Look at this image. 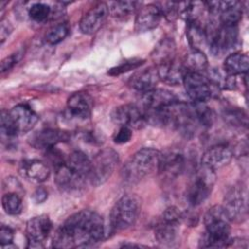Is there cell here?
I'll return each instance as SVG.
<instances>
[{"instance_id":"cell-1","label":"cell","mask_w":249,"mask_h":249,"mask_svg":"<svg viewBox=\"0 0 249 249\" xmlns=\"http://www.w3.org/2000/svg\"><path fill=\"white\" fill-rule=\"evenodd\" d=\"M103 218L92 210H81L71 215L54 231L52 246L54 248H76L92 246L104 235Z\"/></svg>"},{"instance_id":"cell-2","label":"cell","mask_w":249,"mask_h":249,"mask_svg":"<svg viewBox=\"0 0 249 249\" xmlns=\"http://www.w3.org/2000/svg\"><path fill=\"white\" fill-rule=\"evenodd\" d=\"M205 233L199 241L200 247L218 248L231 245V221L222 205H214L204 215Z\"/></svg>"},{"instance_id":"cell-3","label":"cell","mask_w":249,"mask_h":249,"mask_svg":"<svg viewBox=\"0 0 249 249\" xmlns=\"http://www.w3.org/2000/svg\"><path fill=\"white\" fill-rule=\"evenodd\" d=\"M161 153L153 148H142L124 164L122 177L126 183H137L154 171H158Z\"/></svg>"},{"instance_id":"cell-4","label":"cell","mask_w":249,"mask_h":249,"mask_svg":"<svg viewBox=\"0 0 249 249\" xmlns=\"http://www.w3.org/2000/svg\"><path fill=\"white\" fill-rule=\"evenodd\" d=\"M38 121V115L29 106L18 104L9 111H1V131L7 137H14L31 130Z\"/></svg>"},{"instance_id":"cell-5","label":"cell","mask_w":249,"mask_h":249,"mask_svg":"<svg viewBox=\"0 0 249 249\" xmlns=\"http://www.w3.org/2000/svg\"><path fill=\"white\" fill-rule=\"evenodd\" d=\"M140 212L139 200L134 196H124L111 209L110 224L115 231L126 230L134 225Z\"/></svg>"},{"instance_id":"cell-6","label":"cell","mask_w":249,"mask_h":249,"mask_svg":"<svg viewBox=\"0 0 249 249\" xmlns=\"http://www.w3.org/2000/svg\"><path fill=\"white\" fill-rule=\"evenodd\" d=\"M215 178V171L203 165L195 172L186 191V199L191 206H198L207 199L213 189Z\"/></svg>"},{"instance_id":"cell-7","label":"cell","mask_w":249,"mask_h":249,"mask_svg":"<svg viewBox=\"0 0 249 249\" xmlns=\"http://www.w3.org/2000/svg\"><path fill=\"white\" fill-rule=\"evenodd\" d=\"M119 160V155L115 150L106 148L99 151L91 160L89 177L90 184L95 187L104 184L115 171Z\"/></svg>"},{"instance_id":"cell-8","label":"cell","mask_w":249,"mask_h":249,"mask_svg":"<svg viewBox=\"0 0 249 249\" xmlns=\"http://www.w3.org/2000/svg\"><path fill=\"white\" fill-rule=\"evenodd\" d=\"M207 44L214 55H221L232 51L238 42L237 25L219 24L210 30L206 28Z\"/></svg>"},{"instance_id":"cell-9","label":"cell","mask_w":249,"mask_h":249,"mask_svg":"<svg viewBox=\"0 0 249 249\" xmlns=\"http://www.w3.org/2000/svg\"><path fill=\"white\" fill-rule=\"evenodd\" d=\"M231 222L240 223L247 217V195L241 186H234L228 191L222 205Z\"/></svg>"},{"instance_id":"cell-10","label":"cell","mask_w":249,"mask_h":249,"mask_svg":"<svg viewBox=\"0 0 249 249\" xmlns=\"http://www.w3.org/2000/svg\"><path fill=\"white\" fill-rule=\"evenodd\" d=\"M204 3L209 14L219 17L220 24L237 25L242 18L243 6L238 1H210Z\"/></svg>"},{"instance_id":"cell-11","label":"cell","mask_w":249,"mask_h":249,"mask_svg":"<svg viewBox=\"0 0 249 249\" xmlns=\"http://www.w3.org/2000/svg\"><path fill=\"white\" fill-rule=\"evenodd\" d=\"M183 85L193 102H205L212 96V88L206 76L201 73L186 72Z\"/></svg>"},{"instance_id":"cell-12","label":"cell","mask_w":249,"mask_h":249,"mask_svg":"<svg viewBox=\"0 0 249 249\" xmlns=\"http://www.w3.org/2000/svg\"><path fill=\"white\" fill-rule=\"evenodd\" d=\"M112 121L119 126L129 128H142L146 124L143 109L135 104H124L115 108L111 114Z\"/></svg>"},{"instance_id":"cell-13","label":"cell","mask_w":249,"mask_h":249,"mask_svg":"<svg viewBox=\"0 0 249 249\" xmlns=\"http://www.w3.org/2000/svg\"><path fill=\"white\" fill-rule=\"evenodd\" d=\"M53 230V224L48 215H39L27 221L25 236L28 247H42Z\"/></svg>"},{"instance_id":"cell-14","label":"cell","mask_w":249,"mask_h":249,"mask_svg":"<svg viewBox=\"0 0 249 249\" xmlns=\"http://www.w3.org/2000/svg\"><path fill=\"white\" fill-rule=\"evenodd\" d=\"M109 16V9L106 3H98L90 8L80 20V29L84 34L91 35L97 32Z\"/></svg>"},{"instance_id":"cell-15","label":"cell","mask_w":249,"mask_h":249,"mask_svg":"<svg viewBox=\"0 0 249 249\" xmlns=\"http://www.w3.org/2000/svg\"><path fill=\"white\" fill-rule=\"evenodd\" d=\"M178 101L176 95L164 89H153L143 92L140 98L143 111L159 110L170 106Z\"/></svg>"},{"instance_id":"cell-16","label":"cell","mask_w":249,"mask_h":249,"mask_svg":"<svg viewBox=\"0 0 249 249\" xmlns=\"http://www.w3.org/2000/svg\"><path fill=\"white\" fill-rule=\"evenodd\" d=\"M232 156V150L229 146L218 144L210 147L203 153L201 157V165L215 171L229 164Z\"/></svg>"},{"instance_id":"cell-17","label":"cell","mask_w":249,"mask_h":249,"mask_svg":"<svg viewBox=\"0 0 249 249\" xmlns=\"http://www.w3.org/2000/svg\"><path fill=\"white\" fill-rule=\"evenodd\" d=\"M162 13L158 4H148L138 9L135 17V30L137 32H147L156 28L161 18Z\"/></svg>"},{"instance_id":"cell-18","label":"cell","mask_w":249,"mask_h":249,"mask_svg":"<svg viewBox=\"0 0 249 249\" xmlns=\"http://www.w3.org/2000/svg\"><path fill=\"white\" fill-rule=\"evenodd\" d=\"M69 139L68 132L56 128H44L36 131L29 138L30 144L37 149H50Z\"/></svg>"},{"instance_id":"cell-19","label":"cell","mask_w":249,"mask_h":249,"mask_svg":"<svg viewBox=\"0 0 249 249\" xmlns=\"http://www.w3.org/2000/svg\"><path fill=\"white\" fill-rule=\"evenodd\" d=\"M18 172L23 178L33 183H43L51 174L50 166L46 162L35 159L21 160Z\"/></svg>"},{"instance_id":"cell-20","label":"cell","mask_w":249,"mask_h":249,"mask_svg":"<svg viewBox=\"0 0 249 249\" xmlns=\"http://www.w3.org/2000/svg\"><path fill=\"white\" fill-rule=\"evenodd\" d=\"M87 179L71 169L65 161L55 168L54 182L63 191H74L84 186Z\"/></svg>"},{"instance_id":"cell-21","label":"cell","mask_w":249,"mask_h":249,"mask_svg":"<svg viewBox=\"0 0 249 249\" xmlns=\"http://www.w3.org/2000/svg\"><path fill=\"white\" fill-rule=\"evenodd\" d=\"M91 110L92 99L86 92H75L67 99V111L70 116L76 119H88L91 115Z\"/></svg>"},{"instance_id":"cell-22","label":"cell","mask_w":249,"mask_h":249,"mask_svg":"<svg viewBox=\"0 0 249 249\" xmlns=\"http://www.w3.org/2000/svg\"><path fill=\"white\" fill-rule=\"evenodd\" d=\"M185 160L182 154L170 151L160 156L158 171L164 177L174 178L181 174L184 170Z\"/></svg>"},{"instance_id":"cell-23","label":"cell","mask_w":249,"mask_h":249,"mask_svg":"<svg viewBox=\"0 0 249 249\" xmlns=\"http://www.w3.org/2000/svg\"><path fill=\"white\" fill-rule=\"evenodd\" d=\"M159 81L160 78L157 67H149L135 72L130 77L128 85L133 89L143 93L155 89Z\"/></svg>"},{"instance_id":"cell-24","label":"cell","mask_w":249,"mask_h":249,"mask_svg":"<svg viewBox=\"0 0 249 249\" xmlns=\"http://www.w3.org/2000/svg\"><path fill=\"white\" fill-rule=\"evenodd\" d=\"M160 81L171 86L183 84L186 70L182 63L177 62L175 59L167 63L157 66Z\"/></svg>"},{"instance_id":"cell-25","label":"cell","mask_w":249,"mask_h":249,"mask_svg":"<svg viewBox=\"0 0 249 249\" xmlns=\"http://www.w3.org/2000/svg\"><path fill=\"white\" fill-rule=\"evenodd\" d=\"M176 45L172 38H162L154 48L151 57L157 66L174 60Z\"/></svg>"},{"instance_id":"cell-26","label":"cell","mask_w":249,"mask_h":249,"mask_svg":"<svg viewBox=\"0 0 249 249\" xmlns=\"http://www.w3.org/2000/svg\"><path fill=\"white\" fill-rule=\"evenodd\" d=\"M249 67V58L246 53L234 52L230 53L224 60L223 69L231 76L246 74Z\"/></svg>"},{"instance_id":"cell-27","label":"cell","mask_w":249,"mask_h":249,"mask_svg":"<svg viewBox=\"0 0 249 249\" xmlns=\"http://www.w3.org/2000/svg\"><path fill=\"white\" fill-rule=\"evenodd\" d=\"M179 225L178 223L161 218L155 227V237L157 241L162 245H172L177 238Z\"/></svg>"},{"instance_id":"cell-28","label":"cell","mask_w":249,"mask_h":249,"mask_svg":"<svg viewBox=\"0 0 249 249\" xmlns=\"http://www.w3.org/2000/svg\"><path fill=\"white\" fill-rule=\"evenodd\" d=\"M65 163L74 171L79 173L81 176L85 177L89 180L90 167H91V160L82 151H74L72 152L66 159Z\"/></svg>"},{"instance_id":"cell-29","label":"cell","mask_w":249,"mask_h":249,"mask_svg":"<svg viewBox=\"0 0 249 249\" xmlns=\"http://www.w3.org/2000/svg\"><path fill=\"white\" fill-rule=\"evenodd\" d=\"M186 72L203 73L208 68V59L201 50L192 49L186 54L185 60L182 63Z\"/></svg>"},{"instance_id":"cell-30","label":"cell","mask_w":249,"mask_h":249,"mask_svg":"<svg viewBox=\"0 0 249 249\" xmlns=\"http://www.w3.org/2000/svg\"><path fill=\"white\" fill-rule=\"evenodd\" d=\"M186 35L192 49L200 50V47L207 43L206 27L199 20L187 21Z\"/></svg>"},{"instance_id":"cell-31","label":"cell","mask_w":249,"mask_h":249,"mask_svg":"<svg viewBox=\"0 0 249 249\" xmlns=\"http://www.w3.org/2000/svg\"><path fill=\"white\" fill-rule=\"evenodd\" d=\"M206 78L213 87L223 89H232L235 86V77L228 74L224 69L212 68L208 71Z\"/></svg>"},{"instance_id":"cell-32","label":"cell","mask_w":249,"mask_h":249,"mask_svg":"<svg viewBox=\"0 0 249 249\" xmlns=\"http://www.w3.org/2000/svg\"><path fill=\"white\" fill-rule=\"evenodd\" d=\"M108 5L109 15L116 18H126L136 12L138 3L134 1H116L110 2Z\"/></svg>"},{"instance_id":"cell-33","label":"cell","mask_w":249,"mask_h":249,"mask_svg":"<svg viewBox=\"0 0 249 249\" xmlns=\"http://www.w3.org/2000/svg\"><path fill=\"white\" fill-rule=\"evenodd\" d=\"M2 207L9 215H18L22 211L21 196L17 192H8L2 196Z\"/></svg>"},{"instance_id":"cell-34","label":"cell","mask_w":249,"mask_h":249,"mask_svg":"<svg viewBox=\"0 0 249 249\" xmlns=\"http://www.w3.org/2000/svg\"><path fill=\"white\" fill-rule=\"evenodd\" d=\"M69 33V27L66 23H58L51 27L45 35V40L50 45H56L63 41Z\"/></svg>"},{"instance_id":"cell-35","label":"cell","mask_w":249,"mask_h":249,"mask_svg":"<svg viewBox=\"0 0 249 249\" xmlns=\"http://www.w3.org/2000/svg\"><path fill=\"white\" fill-rule=\"evenodd\" d=\"M52 15V8L45 3H34L28 9L29 18L36 22L46 21Z\"/></svg>"},{"instance_id":"cell-36","label":"cell","mask_w":249,"mask_h":249,"mask_svg":"<svg viewBox=\"0 0 249 249\" xmlns=\"http://www.w3.org/2000/svg\"><path fill=\"white\" fill-rule=\"evenodd\" d=\"M144 62H145V60L141 59V58H130V59H127L124 62H121L120 64H118L115 67H112L108 71V74L111 75V76H119V75L126 73L130 70L137 69Z\"/></svg>"},{"instance_id":"cell-37","label":"cell","mask_w":249,"mask_h":249,"mask_svg":"<svg viewBox=\"0 0 249 249\" xmlns=\"http://www.w3.org/2000/svg\"><path fill=\"white\" fill-rule=\"evenodd\" d=\"M225 119L233 125H246L247 124V118L246 115L239 110L231 109L228 110L225 114Z\"/></svg>"},{"instance_id":"cell-38","label":"cell","mask_w":249,"mask_h":249,"mask_svg":"<svg viewBox=\"0 0 249 249\" xmlns=\"http://www.w3.org/2000/svg\"><path fill=\"white\" fill-rule=\"evenodd\" d=\"M46 153V160H47V164L48 162L51 163L54 168H57L59 165H61L64 161L65 159L63 158V155L61 154V152L59 150H57L55 147L50 148L45 150Z\"/></svg>"},{"instance_id":"cell-39","label":"cell","mask_w":249,"mask_h":249,"mask_svg":"<svg viewBox=\"0 0 249 249\" xmlns=\"http://www.w3.org/2000/svg\"><path fill=\"white\" fill-rule=\"evenodd\" d=\"M132 137V129L127 126H119V129L113 135V140L117 144L127 143Z\"/></svg>"},{"instance_id":"cell-40","label":"cell","mask_w":249,"mask_h":249,"mask_svg":"<svg viewBox=\"0 0 249 249\" xmlns=\"http://www.w3.org/2000/svg\"><path fill=\"white\" fill-rule=\"evenodd\" d=\"M14 240V231L5 225L0 228V244L2 247L9 246Z\"/></svg>"},{"instance_id":"cell-41","label":"cell","mask_w":249,"mask_h":249,"mask_svg":"<svg viewBox=\"0 0 249 249\" xmlns=\"http://www.w3.org/2000/svg\"><path fill=\"white\" fill-rule=\"evenodd\" d=\"M21 53H13L7 57H5L2 61H1V73L7 72L9 70H11L17 63L18 61L20 59Z\"/></svg>"},{"instance_id":"cell-42","label":"cell","mask_w":249,"mask_h":249,"mask_svg":"<svg viewBox=\"0 0 249 249\" xmlns=\"http://www.w3.org/2000/svg\"><path fill=\"white\" fill-rule=\"evenodd\" d=\"M12 31H13V26H12L11 22L8 19L2 18L1 21H0V41H1V45L4 44V42L10 36Z\"/></svg>"},{"instance_id":"cell-43","label":"cell","mask_w":249,"mask_h":249,"mask_svg":"<svg viewBox=\"0 0 249 249\" xmlns=\"http://www.w3.org/2000/svg\"><path fill=\"white\" fill-rule=\"evenodd\" d=\"M33 198L38 203L44 202L48 198V192H47V190L45 188H43V187H38L35 190L34 194H33Z\"/></svg>"}]
</instances>
